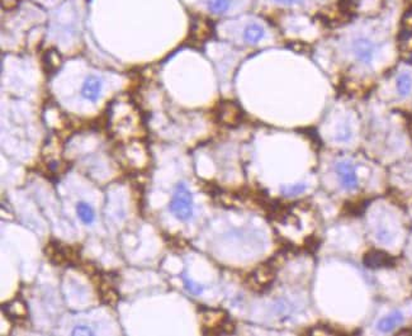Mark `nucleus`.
Masks as SVG:
<instances>
[{"instance_id":"423d86ee","label":"nucleus","mask_w":412,"mask_h":336,"mask_svg":"<svg viewBox=\"0 0 412 336\" xmlns=\"http://www.w3.org/2000/svg\"><path fill=\"white\" fill-rule=\"evenodd\" d=\"M353 51L354 55L363 64H370V61L374 57L375 46L372 41L368 38L360 37L353 42Z\"/></svg>"},{"instance_id":"f8f14e48","label":"nucleus","mask_w":412,"mask_h":336,"mask_svg":"<svg viewBox=\"0 0 412 336\" xmlns=\"http://www.w3.org/2000/svg\"><path fill=\"white\" fill-rule=\"evenodd\" d=\"M76 212H78V216L80 217V220L84 222V224H93L95 216H94L93 208H92L89 204H87V203H84V202H80L78 205H76Z\"/></svg>"},{"instance_id":"6e6552de","label":"nucleus","mask_w":412,"mask_h":336,"mask_svg":"<svg viewBox=\"0 0 412 336\" xmlns=\"http://www.w3.org/2000/svg\"><path fill=\"white\" fill-rule=\"evenodd\" d=\"M220 118L223 122V125L235 126L241 119V109L232 102H226L221 106Z\"/></svg>"},{"instance_id":"2eb2a0df","label":"nucleus","mask_w":412,"mask_h":336,"mask_svg":"<svg viewBox=\"0 0 412 336\" xmlns=\"http://www.w3.org/2000/svg\"><path fill=\"white\" fill-rule=\"evenodd\" d=\"M118 299H119L118 293L115 292L113 288H111V287L107 286L106 288L102 291V301L104 303H107V305L114 306L115 303L118 302Z\"/></svg>"},{"instance_id":"f03ea898","label":"nucleus","mask_w":412,"mask_h":336,"mask_svg":"<svg viewBox=\"0 0 412 336\" xmlns=\"http://www.w3.org/2000/svg\"><path fill=\"white\" fill-rule=\"evenodd\" d=\"M202 324L203 327L208 330L203 331L206 334H229L233 333V329L229 326H233L232 322L229 321L227 314L218 310H206L202 314Z\"/></svg>"},{"instance_id":"39448f33","label":"nucleus","mask_w":412,"mask_h":336,"mask_svg":"<svg viewBox=\"0 0 412 336\" xmlns=\"http://www.w3.org/2000/svg\"><path fill=\"white\" fill-rule=\"evenodd\" d=\"M338 177L340 179L341 185L347 190H353L358 187V177L355 173V168L351 162L341 161L336 165Z\"/></svg>"},{"instance_id":"a211bd4d","label":"nucleus","mask_w":412,"mask_h":336,"mask_svg":"<svg viewBox=\"0 0 412 336\" xmlns=\"http://www.w3.org/2000/svg\"><path fill=\"white\" fill-rule=\"evenodd\" d=\"M72 335H93V331L88 326H76L72 330Z\"/></svg>"},{"instance_id":"f257e3e1","label":"nucleus","mask_w":412,"mask_h":336,"mask_svg":"<svg viewBox=\"0 0 412 336\" xmlns=\"http://www.w3.org/2000/svg\"><path fill=\"white\" fill-rule=\"evenodd\" d=\"M170 211L174 216L182 221H186L193 216V198L192 194L184 184H179L175 188L173 200L170 203Z\"/></svg>"},{"instance_id":"4468645a","label":"nucleus","mask_w":412,"mask_h":336,"mask_svg":"<svg viewBox=\"0 0 412 336\" xmlns=\"http://www.w3.org/2000/svg\"><path fill=\"white\" fill-rule=\"evenodd\" d=\"M207 5L212 13L221 14L229 8V0H208Z\"/></svg>"},{"instance_id":"9b49d317","label":"nucleus","mask_w":412,"mask_h":336,"mask_svg":"<svg viewBox=\"0 0 412 336\" xmlns=\"http://www.w3.org/2000/svg\"><path fill=\"white\" fill-rule=\"evenodd\" d=\"M397 90L402 97H407L412 90V78L407 72L401 74L397 78Z\"/></svg>"},{"instance_id":"7ed1b4c3","label":"nucleus","mask_w":412,"mask_h":336,"mask_svg":"<svg viewBox=\"0 0 412 336\" xmlns=\"http://www.w3.org/2000/svg\"><path fill=\"white\" fill-rule=\"evenodd\" d=\"M275 278V269L273 265L261 264L250 277V286L256 291H264L270 287Z\"/></svg>"},{"instance_id":"20e7f679","label":"nucleus","mask_w":412,"mask_h":336,"mask_svg":"<svg viewBox=\"0 0 412 336\" xmlns=\"http://www.w3.org/2000/svg\"><path fill=\"white\" fill-rule=\"evenodd\" d=\"M363 263L366 268L378 269V268H387V267H393L394 259L385 251L381 250H372L368 251L363 258Z\"/></svg>"},{"instance_id":"1a4fd4ad","label":"nucleus","mask_w":412,"mask_h":336,"mask_svg":"<svg viewBox=\"0 0 412 336\" xmlns=\"http://www.w3.org/2000/svg\"><path fill=\"white\" fill-rule=\"evenodd\" d=\"M403 321V314L401 311H394L390 314L386 316V317L382 318L381 321L377 325V329H378L381 333H389L392 331L396 326H398L400 324H402Z\"/></svg>"},{"instance_id":"6ab92c4d","label":"nucleus","mask_w":412,"mask_h":336,"mask_svg":"<svg viewBox=\"0 0 412 336\" xmlns=\"http://www.w3.org/2000/svg\"><path fill=\"white\" fill-rule=\"evenodd\" d=\"M377 239H378L379 241H382V243H388V241L392 240V236H390L386 230H379L378 232H377Z\"/></svg>"},{"instance_id":"0eeeda50","label":"nucleus","mask_w":412,"mask_h":336,"mask_svg":"<svg viewBox=\"0 0 412 336\" xmlns=\"http://www.w3.org/2000/svg\"><path fill=\"white\" fill-rule=\"evenodd\" d=\"M102 79L98 78V76H94V75H90L85 79L83 85V89H81V94L83 97L88 100H92V102H96L98 98L100 95V91H102Z\"/></svg>"},{"instance_id":"dca6fc26","label":"nucleus","mask_w":412,"mask_h":336,"mask_svg":"<svg viewBox=\"0 0 412 336\" xmlns=\"http://www.w3.org/2000/svg\"><path fill=\"white\" fill-rule=\"evenodd\" d=\"M304 190H306V185L299 183V184H293V185H285V187L282 188V193L287 197H291V196H297V194L303 193Z\"/></svg>"},{"instance_id":"aec40b11","label":"nucleus","mask_w":412,"mask_h":336,"mask_svg":"<svg viewBox=\"0 0 412 336\" xmlns=\"http://www.w3.org/2000/svg\"><path fill=\"white\" fill-rule=\"evenodd\" d=\"M279 1H282V3L293 4V3H296V1H298V0H279Z\"/></svg>"},{"instance_id":"f3484780","label":"nucleus","mask_w":412,"mask_h":336,"mask_svg":"<svg viewBox=\"0 0 412 336\" xmlns=\"http://www.w3.org/2000/svg\"><path fill=\"white\" fill-rule=\"evenodd\" d=\"M185 286L186 290L189 291L190 293H193V294H201V293L203 292V287L195 284L194 282H192V280L189 279H185Z\"/></svg>"},{"instance_id":"9d476101","label":"nucleus","mask_w":412,"mask_h":336,"mask_svg":"<svg viewBox=\"0 0 412 336\" xmlns=\"http://www.w3.org/2000/svg\"><path fill=\"white\" fill-rule=\"evenodd\" d=\"M264 37V28L259 24H250L244 32V38L248 44H257Z\"/></svg>"},{"instance_id":"ddd939ff","label":"nucleus","mask_w":412,"mask_h":336,"mask_svg":"<svg viewBox=\"0 0 412 336\" xmlns=\"http://www.w3.org/2000/svg\"><path fill=\"white\" fill-rule=\"evenodd\" d=\"M8 314L12 316V317H24L27 314V308H25V305L23 302H19V301H14L10 305H8Z\"/></svg>"}]
</instances>
